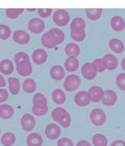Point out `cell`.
<instances>
[{"mask_svg": "<svg viewBox=\"0 0 125 146\" xmlns=\"http://www.w3.org/2000/svg\"><path fill=\"white\" fill-rule=\"evenodd\" d=\"M109 48L111 49V51L115 53H122L124 52L125 46L120 40L113 38L109 40Z\"/></svg>", "mask_w": 125, "mask_h": 146, "instance_id": "obj_20", "label": "cell"}, {"mask_svg": "<svg viewBox=\"0 0 125 146\" xmlns=\"http://www.w3.org/2000/svg\"><path fill=\"white\" fill-rule=\"evenodd\" d=\"M58 146H74L73 141L69 138H61L58 141Z\"/></svg>", "mask_w": 125, "mask_h": 146, "instance_id": "obj_41", "label": "cell"}, {"mask_svg": "<svg viewBox=\"0 0 125 146\" xmlns=\"http://www.w3.org/2000/svg\"><path fill=\"white\" fill-rule=\"evenodd\" d=\"M103 61L105 62L106 70L109 71H114L116 68L118 67V59L114 54L111 53H107L103 56Z\"/></svg>", "mask_w": 125, "mask_h": 146, "instance_id": "obj_16", "label": "cell"}, {"mask_svg": "<svg viewBox=\"0 0 125 146\" xmlns=\"http://www.w3.org/2000/svg\"><path fill=\"white\" fill-rule=\"evenodd\" d=\"M89 98L90 102L93 103H98L99 101H101L102 97H103V90L101 86H91L88 91Z\"/></svg>", "mask_w": 125, "mask_h": 146, "instance_id": "obj_11", "label": "cell"}, {"mask_svg": "<svg viewBox=\"0 0 125 146\" xmlns=\"http://www.w3.org/2000/svg\"><path fill=\"white\" fill-rule=\"evenodd\" d=\"M25 61H30V58L28 56V54L24 52H19L15 55L14 57V62L16 65L20 64V62H23Z\"/></svg>", "mask_w": 125, "mask_h": 146, "instance_id": "obj_36", "label": "cell"}, {"mask_svg": "<svg viewBox=\"0 0 125 146\" xmlns=\"http://www.w3.org/2000/svg\"><path fill=\"white\" fill-rule=\"evenodd\" d=\"M91 143L94 146H107L108 139L107 137L101 133H96L91 138Z\"/></svg>", "mask_w": 125, "mask_h": 146, "instance_id": "obj_29", "label": "cell"}, {"mask_svg": "<svg viewBox=\"0 0 125 146\" xmlns=\"http://www.w3.org/2000/svg\"><path fill=\"white\" fill-rule=\"evenodd\" d=\"M120 65H122V70L125 72V58H123L122 61V64H120Z\"/></svg>", "mask_w": 125, "mask_h": 146, "instance_id": "obj_46", "label": "cell"}, {"mask_svg": "<svg viewBox=\"0 0 125 146\" xmlns=\"http://www.w3.org/2000/svg\"><path fill=\"white\" fill-rule=\"evenodd\" d=\"M14 115V108L8 104L0 105V118L3 119H8Z\"/></svg>", "mask_w": 125, "mask_h": 146, "instance_id": "obj_24", "label": "cell"}, {"mask_svg": "<svg viewBox=\"0 0 125 146\" xmlns=\"http://www.w3.org/2000/svg\"><path fill=\"white\" fill-rule=\"evenodd\" d=\"M6 86V80L5 78H4L3 76L0 74V87H4Z\"/></svg>", "mask_w": 125, "mask_h": 146, "instance_id": "obj_45", "label": "cell"}, {"mask_svg": "<svg viewBox=\"0 0 125 146\" xmlns=\"http://www.w3.org/2000/svg\"><path fill=\"white\" fill-rule=\"evenodd\" d=\"M48 107L46 106V107H37V106H32V113L37 116V117H41V116H44L48 113Z\"/></svg>", "mask_w": 125, "mask_h": 146, "instance_id": "obj_37", "label": "cell"}, {"mask_svg": "<svg viewBox=\"0 0 125 146\" xmlns=\"http://www.w3.org/2000/svg\"><path fill=\"white\" fill-rule=\"evenodd\" d=\"M31 58H32V61L34 62V64L37 65L43 64L48 59V53L43 49H37L33 52Z\"/></svg>", "mask_w": 125, "mask_h": 146, "instance_id": "obj_14", "label": "cell"}, {"mask_svg": "<svg viewBox=\"0 0 125 146\" xmlns=\"http://www.w3.org/2000/svg\"><path fill=\"white\" fill-rule=\"evenodd\" d=\"M16 143V136L12 132H6L1 137V143L4 146H12Z\"/></svg>", "mask_w": 125, "mask_h": 146, "instance_id": "obj_32", "label": "cell"}, {"mask_svg": "<svg viewBox=\"0 0 125 146\" xmlns=\"http://www.w3.org/2000/svg\"><path fill=\"white\" fill-rule=\"evenodd\" d=\"M65 40V33L58 28H52L41 37V44L45 48L51 49L61 44Z\"/></svg>", "mask_w": 125, "mask_h": 146, "instance_id": "obj_1", "label": "cell"}, {"mask_svg": "<svg viewBox=\"0 0 125 146\" xmlns=\"http://www.w3.org/2000/svg\"><path fill=\"white\" fill-rule=\"evenodd\" d=\"M28 30L34 34H40L45 31V22L39 18H33L28 21Z\"/></svg>", "mask_w": 125, "mask_h": 146, "instance_id": "obj_6", "label": "cell"}, {"mask_svg": "<svg viewBox=\"0 0 125 146\" xmlns=\"http://www.w3.org/2000/svg\"><path fill=\"white\" fill-rule=\"evenodd\" d=\"M8 98V91L5 88H0V104L7 101Z\"/></svg>", "mask_w": 125, "mask_h": 146, "instance_id": "obj_42", "label": "cell"}, {"mask_svg": "<svg viewBox=\"0 0 125 146\" xmlns=\"http://www.w3.org/2000/svg\"><path fill=\"white\" fill-rule=\"evenodd\" d=\"M80 77L77 76V74H69L64 80L63 86L66 91L68 92H73V91L77 90L80 86Z\"/></svg>", "mask_w": 125, "mask_h": 146, "instance_id": "obj_5", "label": "cell"}, {"mask_svg": "<svg viewBox=\"0 0 125 146\" xmlns=\"http://www.w3.org/2000/svg\"><path fill=\"white\" fill-rule=\"evenodd\" d=\"M116 85H117L118 88L125 91V73L118 74L117 77H116Z\"/></svg>", "mask_w": 125, "mask_h": 146, "instance_id": "obj_39", "label": "cell"}, {"mask_svg": "<svg viewBox=\"0 0 125 146\" xmlns=\"http://www.w3.org/2000/svg\"><path fill=\"white\" fill-rule=\"evenodd\" d=\"M74 102L79 107L88 106L90 102L88 91H80V92H78L74 97Z\"/></svg>", "mask_w": 125, "mask_h": 146, "instance_id": "obj_15", "label": "cell"}, {"mask_svg": "<svg viewBox=\"0 0 125 146\" xmlns=\"http://www.w3.org/2000/svg\"><path fill=\"white\" fill-rule=\"evenodd\" d=\"M111 146H125V141L123 140H115L111 143Z\"/></svg>", "mask_w": 125, "mask_h": 146, "instance_id": "obj_43", "label": "cell"}, {"mask_svg": "<svg viewBox=\"0 0 125 146\" xmlns=\"http://www.w3.org/2000/svg\"><path fill=\"white\" fill-rule=\"evenodd\" d=\"M8 89H9V92L13 96H16L19 93L20 82L18 78H16V77L8 78Z\"/></svg>", "mask_w": 125, "mask_h": 146, "instance_id": "obj_26", "label": "cell"}, {"mask_svg": "<svg viewBox=\"0 0 125 146\" xmlns=\"http://www.w3.org/2000/svg\"><path fill=\"white\" fill-rule=\"evenodd\" d=\"M50 77L55 81H60L65 76V68L60 65H53L49 71Z\"/></svg>", "mask_w": 125, "mask_h": 146, "instance_id": "obj_18", "label": "cell"}, {"mask_svg": "<svg viewBox=\"0 0 125 146\" xmlns=\"http://www.w3.org/2000/svg\"><path fill=\"white\" fill-rule=\"evenodd\" d=\"M33 105L37 107H46L48 106V99L42 93H37L34 95L32 99Z\"/></svg>", "mask_w": 125, "mask_h": 146, "instance_id": "obj_31", "label": "cell"}, {"mask_svg": "<svg viewBox=\"0 0 125 146\" xmlns=\"http://www.w3.org/2000/svg\"><path fill=\"white\" fill-rule=\"evenodd\" d=\"M79 66H80V62H79L77 57H68L64 62V68L69 73H72L77 71Z\"/></svg>", "mask_w": 125, "mask_h": 146, "instance_id": "obj_22", "label": "cell"}, {"mask_svg": "<svg viewBox=\"0 0 125 146\" xmlns=\"http://www.w3.org/2000/svg\"><path fill=\"white\" fill-rule=\"evenodd\" d=\"M53 21L57 26L65 27L67 24H69L70 20V15L65 9H58L53 13L52 16Z\"/></svg>", "mask_w": 125, "mask_h": 146, "instance_id": "obj_4", "label": "cell"}, {"mask_svg": "<svg viewBox=\"0 0 125 146\" xmlns=\"http://www.w3.org/2000/svg\"><path fill=\"white\" fill-rule=\"evenodd\" d=\"M37 13H39L40 18H48L49 16L52 14V9L51 8H39L37 9Z\"/></svg>", "mask_w": 125, "mask_h": 146, "instance_id": "obj_40", "label": "cell"}, {"mask_svg": "<svg viewBox=\"0 0 125 146\" xmlns=\"http://www.w3.org/2000/svg\"><path fill=\"white\" fill-rule=\"evenodd\" d=\"M52 99L57 105H63L66 101V95L63 90L57 88L52 92Z\"/></svg>", "mask_w": 125, "mask_h": 146, "instance_id": "obj_28", "label": "cell"}, {"mask_svg": "<svg viewBox=\"0 0 125 146\" xmlns=\"http://www.w3.org/2000/svg\"><path fill=\"white\" fill-rule=\"evenodd\" d=\"M76 146H91V144L89 143L88 141L86 140H81L80 141H78V143L76 144Z\"/></svg>", "mask_w": 125, "mask_h": 146, "instance_id": "obj_44", "label": "cell"}, {"mask_svg": "<svg viewBox=\"0 0 125 146\" xmlns=\"http://www.w3.org/2000/svg\"><path fill=\"white\" fill-rule=\"evenodd\" d=\"M14 62L9 59H4L0 62V72L6 76H9L14 72Z\"/></svg>", "mask_w": 125, "mask_h": 146, "instance_id": "obj_19", "label": "cell"}, {"mask_svg": "<svg viewBox=\"0 0 125 146\" xmlns=\"http://www.w3.org/2000/svg\"><path fill=\"white\" fill-rule=\"evenodd\" d=\"M22 88L24 92H26L27 94H31L33 92H35V90L37 88L36 82L32 78H27L23 82Z\"/></svg>", "mask_w": 125, "mask_h": 146, "instance_id": "obj_30", "label": "cell"}, {"mask_svg": "<svg viewBox=\"0 0 125 146\" xmlns=\"http://www.w3.org/2000/svg\"><path fill=\"white\" fill-rule=\"evenodd\" d=\"M27 146H42L43 139L40 134L37 132H32L27 137Z\"/></svg>", "mask_w": 125, "mask_h": 146, "instance_id": "obj_21", "label": "cell"}, {"mask_svg": "<svg viewBox=\"0 0 125 146\" xmlns=\"http://www.w3.org/2000/svg\"><path fill=\"white\" fill-rule=\"evenodd\" d=\"M90 119L91 123L95 125L96 127H101L105 124L107 117L105 111L101 108H94L91 110L90 114Z\"/></svg>", "mask_w": 125, "mask_h": 146, "instance_id": "obj_3", "label": "cell"}, {"mask_svg": "<svg viewBox=\"0 0 125 146\" xmlns=\"http://www.w3.org/2000/svg\"><path fill=\"white\" fill-rule=\"evenodd\" d=\"M24 8H7L6 10V15L8 19H16L18 18L20 14L24 12Z\"/></svg>", "mask_w": 125, "mask_h": 146, "instance_id": "obj_33", "label": "cell"}, {"mask_svg": "<svg viewBox=\"0 0 125 146\" xmlns=\"http://www.w3.org/2000/svg\"><path fill=\"white\" fill-rule=\"evenodd\" d=\"M111 27L116 32L122 31L125 29V20L120 16H114L111 19Z\"/></svg>", "mask_w": 125, "mask_h": 146, "instance_id": "obj_17", "label": "cell"}, {"mask_svg": "<svg viewBox=\"0 0 125 146\" xmlns=\"http://www.w3.org/2000/svg\"><path fill=\"white\" fill-rule=\"evenodd\" d=\"M81 74L86 80H93L97 76V71L95 70L92 62H85L82 65Z\"/></svg>", "mask_w": 125, "mask_h": 146, "instance_id": "obj_8", "label": "cell"}, {"mask_svg": "<svg viewBox=\"0 0 125 146\" xmlns=\"http://www.w3.org/2000/svg\"><path fill=\"white\" fill-rule=\"evenodd\" d=\"M92 64L95 70L97 71V73H102L106 70L105 62L103 61V58H97V59H95L92 62Z\"/></svg>", "mask_w": 125, "mask_h": 146, "instance_id": "obj_34", "label": "cell"}, {"mask_svg": "<svg viewBox=\"0 0 125 146\" xmlns=\"http://www.w3.org/2000/svg\"><path fill=\"white\" fill-rule=\"evenodd\" d=\"M65 53L69 57H77L80 53V48L76 43H69L65 47Z\"/></svg>", "mask_w": 125, "mask_h": 146, "instance_id": "obj_27", "label": "cell"}, {"mask_svg": "<svg viewBox=\"0 0 125 146\" xmlns=\"http://www.w3.org/2000/svg\"><path fill=\"white\" fill-rule=\"evenodd\" d=\"M52 119L56 122L60 123V125L63 128H69L70 125V115L68 111L63 108H56L52 110L51 113Z\"/></svg>", "mask_w": 125, "mask_h": 146, "instance_id": "obj_2", "label": "cell"}, {"mask_svg": "<svg viewBox=\"0 0 125 146\" xmlns=\"http://www.w3.org/2000/svg\"><path fill=\"white\" fill-rule=\"evenodd\" d=\"M11 35L10 28L7 25L0 24V40H7Z\"/></svg>", "mask_w": 125, "mask_h": 146, "instance_id": "obj_35", "label": "cell"}, {"mask_svg": "<svg viewBox=\"0 0 125 146\" xmlns=\"http://www.w3.org/2000/svg\"><path fill=\"white\" fill-rule=\"evenodd\" d=\"M0 135H1V130H0Z\"/></svg>", "mask_w": 125, "mask_h": 146, "instance_id": "obj_48", "label": "cell"}, {"mask_svg": "<svg viewBox=\"0 0 125 146\" xmlns=\"http://www.w3.org/2000/svg\"><path fill=\"white\" fill-rule=\"evenodd\" d=\"M124 132H125V130H124Z\"/></svg>", "mask_w": 125, "mask_h": 146, "instance_id": "obj_49", "label": "cell"}, {"mask_svg": "<svg viewBox=\"0 0 125 146\" xmlns=\"http://www.w3.org/2000/svg\"><path fill=\"white\" fill-rule=\"evenodd\" d=\"M21 127L24 131H30L36 127V119L31 114H24L21 118Z\"/></svg>", "mask_w": 125, "mask_h": 146, "instance_id": "obj_12", "label": "cell"}, {"mask_svg": "<svg viewBox=\"0 0 125 146\" xmlns=\"http://www.w3.org/2000/svg\"><path fill=\"white\" fill-rule=\"evenodd\" d=\"M13 40L19 45H26L30 41V36L27 31L18 30L13 33Z\"/></svg>", "mask_w": 125, "mask_h": 146, "instance_id": "obj_10", "label": "cell"}, {"mask_svg": "<svg viewBox=\"0 0 125 146\" xmlns=\"http://www.w3.org/2000/svg\"><path fill=\"white\" fill-rule=\"evenodd\" d=\"M45 133H46V136L48 137V139L57 140V139L60 138V133H61L60 127L55 123H50L46 127Z\"/></svg>", "mask_w": 125, "mask_h": 146, "instance_id": "obj_9", "label": "cell"}, {"mask_svg": "<svg viewBox=\"0 0 125 146\" xmlns=\"http://www.w3.org/2000/svg\"><path fill=\"white\" fill-rule=\"evenodd\" d=\"M16 70L21 76H28L32 74V64L30 61H25L16 65Z\"/></svg>", "mask_w": 125, "mask_h": 146, "instance_id": "obj_13", "label": "cell"}, {"mask_svg": "<svg viewBox=\"0 0 125 146\" xmlns=\"http://www.w3.org/2000/svg\"><path fill=\"white\" fill-rule=\"evenodd\" d=\"M70 37L71 39L74 40L75 41H78V42H81L85 40L86 38V32L85 31H70Z\"/></svg>", "mask_w": 125, "mask_h": 146, "instance_id": "obj_38", "label": "cell"}, {"mask_svg": "<svg viewBox=\"0 0 125 146\" xmlns=\"http://www.w3.org/2000/svg\"><path fill=\"white\" fill-rule=\"evenodd\" d=\"M86 29V22L82 18H75L70 23V31H83Z\"/></svg>", "mask_w": 125, "mask_h": 146, "instance_id": "obj_23", "label": "cell"}, {"mask_svg": "<svg viewBox=\"0 0 125 146\" xmlns=\"http://www.w3.org/2000/svg\"><path fill=\"white\" fill-rule=\"evenodd\" d=\"M85 13L89 19L95 21V20L101 19L103 10L102 8H87V9H85Z\"/></svg>", "mask_w": 125, "mask_h": 146, "instance_id": "obj_25", "label": "cell"}, {"mask_svg": "<svg viewBox=\"0 0 125 146\" xmlns=\"http://www.w3.org/2000/svg\"><path fill=\"white\" fill-rule=\"evenodd\" d=\"M26 10L28 11V12H34V11H36L37 9H36V8H27Z\"/></svg>", "mask_w": 125, "mask_h": 146, "instance_id": "obj_47", "label": "cell"}, {"mask_svg": "<svg viewBox=\"0 0 125 146\" xmlns=\"http://www.w3.org/2000/svg\"><path fill=\"white\" fill-rule=\"evenodd\" d=\"M118 100V96L114 90L111 89H106L103 91V97L101 99V102L104 106L106 107H111L116 104Z\"/></svg>", "mask_w": 125, "mask_h": 146, "instance_id": "obj_7", "label": "cell"}]
</instances>
